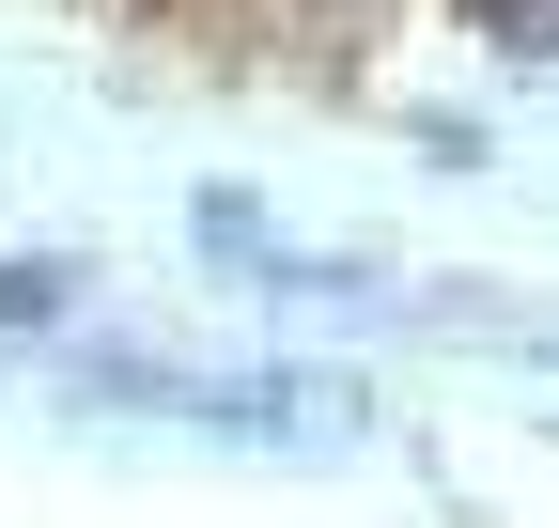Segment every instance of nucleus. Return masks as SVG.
<instances>
[{
    "mask_svg": "<svg viewBox=\"0 0 559 528\" xmlns=\"http://www.w3.org/2000/svg\"><path fill=\"white\" fill-rule=\"evenodd\" d=\"M79 405H140V420H187V435H249V451H358V388L342 373H171V358H79L62 373Z\"/></svg>",
    "mask_w": 559,
    "mask_h": 528,
    "instance_id": "nucleus-1",
    "label": "nucleus"
},
{
    "mask_svg": "<svg viewBox=\"0 0 559 528\" xmlns=\"http://www.w3.org/2000/svg\"><path fill=\"white\" fill-rule=\"evenodd\" d=\"M79 296H94L79 249H0V326H79Z\"/></svg>",
    "mask_w": 559,
    "mask_h": 528,
    "instance_id": "nucleus-2",
    "label": "nucleus"
},
{
    "mask_svg": "<svg viewBox=\"0 0 559 528\" xmlns=\"http://www.w3.org/2000/svg\"><path fill=\"white\" fill-rule=\"evenodd\" d=\"M451 32H481L498 62H559V0H451Z\"/></svg>",
    "mask_w": 559,
    "mask_h": 528,
    "instance_id": "nucleus-3",
    "label": "nucleus"
}]
</instances>
